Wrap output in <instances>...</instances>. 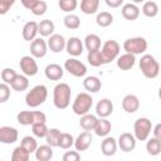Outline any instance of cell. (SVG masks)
Returning <instances> with one entry per match:
<instances>
[{
  "label": "cell",
  "instance_id": "6da1fadb",
  "mask_svg": "<svg viewBox=\"0 0 161 161\" xmlns=\"http://www.w3.org/2000/svg\"><path fill=\"white\" fill-rule=\"evenodd\" d=\"M72 89L67 83H58L53 89V103L58 109H65L70 104Z\"/></svg>",
  "mask_w": 161,
  "mask_h": 161
},
{
  "label": "cell",
  "instance_id": "7a4b0ae2",
  "mask_svg": "<svg viewBox=\"0 0 161 161\" xmlns=\"http://www.w3.org/2000/svg\"><path fill=\"white\" fill-rule=\"evenodd\" d=\"M47 97H48V88L44 84H38L26 93L25 103L30 108H36L47 101Z\"/></svg>",
  "mask_w": 161,
  "mask_h": 161
},
{
  "label": "cell",
  "instance_id": "3957f363",
  "mask_svg": "<svg viewBox=\"0 0 161 161\" xmlns=\"http://www.w3.org/2000/svg\"><path fill=\"white\" fill-rule=\"evenodd\" d=\"M140 69L146 78L153 79L160 74V64L151 54H143L140 59Z\"/></svg>",
  "mask_w": 161,
  "mask_h": 161
},
{
  "label": "cell",
  "instance_id": "277c9868",
  "mask_svg": "<svg viewBox=\"0 0 161 161\" xmlns=\"http://www.w3.org/2000/svg\"><path fill=\"white\" fill-rule=\"evenodd\" d=\"M92 106H93V98L91 97V94L87 92H82V93L77 94L75 99L73 101L72 111L77 116H83L91 111Z\"/></svg>",
  "mask_w": 161,
  "mask_h": 161
},
{
  "label": "cell",
  "instance_id": "5b68a950",
  "mask_svg": "<svg viewBox=\"0 0 161 161\" xmlns=\"http://www.w3.org/2000/svg\"><path fill=\"white\" fill-rule=\"evenodd\" d=\"M16 121L23 126H31L38 122H47V116L42 111H20L16 114Z\"/></svg>",
  "mask_w": 161,
  "mask_h": 161
},
{
  "label": "cell",
  "instance_id": "8992f818",
  "mask_svg": "<svg viewBox=\"0 0 161 161\" xmlns=\"http://www.w3.org/2000/svg\"><path fill=\"white\" fill-rule=\"evenodd\" d=\"M152 131V123L147 117H140L133 123V135L137 141H146Z\"/></svg>",
  "mask_w": 161,
  "mask_h": 161
},
{
  "label": "cell",
  "instance_id": "52a82bcc",
  "mask_svg": "<svg viewBox=\"0 0 161 161\" xmlns=\"http://www.w3.org/2000/svg\"><path fill=\"white\" fill-rule=\"evenodd\" d=\"M147 40L142 36H133V38H128L123 42V49L127 53L138 55V54H143L147 49Z\"/></svg>",
  "mask_w": 161,
  "mask_h": 161
},
{
  "label": "cell",
  "instance_id": "ba28073f",
  "mask_svg": "<svg viewBox=\"0 0 161 161\" xmlns=\"http://www.w3.org/2000/svg\"><path fill=\"white\" fill-rule=\"evenodd\" d=\"M119 50H121V47L116 40L109 39V40L104 42L102 44V48H101L102 55L104 58V63L107 64V63H111V62L116 60L119 55Z\"/></svg>",
  "mask_w": 161,
  "mask_h": 161
},
{
  "label": "cell",
  "instance_id": "9c48e42d",
  "mask_svg": "<svg viewBox=\"0 0 161 161\" xmlns=\"http://www.w3.org/2000/svg\"><path fill=\"white\" fill-rule=\"evenodd\" d=\"M64 69L74 75V77H84L87 74V67L84 65V63H82L80 60H78L75 57L74 58H69L64 62Z\"/></svg>",
  "mask_w": 161,
  "mask_h": 161
},
{
  "label": "cell",
  "instance_id": "30bf717a",
  "mask_svg": "<svg viewBox=\"0 0 161 161\" xmlns=\"http://www.w3.org/2000/svg\"><path fill=\"white\" fill-rule=\"evenodd\" d=\"M19 67L23 72V74L28 75V77H33L38 73L39 68H38V63L35 60V58L33 55H24L20 58L19 62Z\"/></svg>",
  "mask_w": 161,
  "mask_h": 161
},
{
  "label": "cell",
  "instance_id": "8fae6325",
  "mask_svg": "<svg viewBox=\"0 0 161 161\" xmlns=\"http://www.w3.org/2000/svg\"><path fill=\"white\" fill-rule=\"evenodd\" d=\"M136 141H137V138L135 137V135H132L130 132H123L119 135L117 143H118V147L121 148V151L131 152L136 147Z\"/></svg>",
  "mask_w": 161,
  "mask_h": 161
},
{
  "label": "cell",
  "instance_id": "7c38bea8",
  "mask_svg": "<svg viewBox=\"0 0 161 161\" xmlns=\"http://www.w3.org/2000/svg\"><path fill=\"white\" fill-rule=\"evenodd\" d=\"M48 42H45L43 38H35L30 43V54L34 58H44L48 52Z\"/></svg>",
  "mask_w": 161,
  "mask_h": 161
},
{
  "label": "cell",
  "instance_id": "4fadbf2b",
  "mask_svg": "<svg viewBox=\"0 0 161 161\" xmlns=\"http://www.w3.org/2000/svg\"><path fill=\"white\" fill-rule=\"evenodd\" d=\"M19 138V132L15 127L10 126H3L0 127V142L4 145H11L15 143Z\"/></svg>",
  "mask_w": 161,
  "mask_h": 161
},
{
  "label": "cell",
  "instance_id": "5bb4252c",
  "mask_svg": "<svg viewBox=\"0 0 161 161\" xmlns=\"http://www.w3.org/2000/svg\"><path fill=\"white\" fill-rule=\"evenodd\" d=\"M65 50L69 55L72 57H78L83 53L84 50V43L77 38V36H70L67 40V45H65Z\"/></svg>",
  "mask_w": 161,
  "mask_h": 161
},
{
  "label": "cell",
  "instance_id": "9a60e30c",
  "mask_svg": "<svg viewBox=\"0 0 161 161\" xmlns=\"http://www.w3.org/2000/svg\"><path fill=\"white\" fill-rule=\"evenodd\" d=\"M93 141V136L91 131H83L82 133L78 135V137L74 141V147L77 151H86L91 147Z\"/></svg>",
  "mask_w": 161,
  "mask_h": 161
},
{
  "label": "cell",
  "instance_id": "2e32d148",
  "mask_svg": "<svg viewBox=\"0 0 161 161\" xmlns=\"http://www.w3.org/2000/svg\"><path fill=\"white\" fill-rule=\"evenodd\" d=\"M67 40L62 34H52L48 39V47L53 53H60L65 49Z\"/></svg>",
  "mask_w": 161,
  "mask_h": 161
},
{
  "label": "cell",
  "instance_id": "e0dca14e",
  "mask_svg": "<svg viewBox=\"0 0 161 161\" xmlns=\"http://www.w3.org/2000/svg\"><path fill=\"white\" fill-rule=\"evenodd\" d=\"M122 108L127 113H135L140 108V99L136 94H126L122 99Z\"/></svg>",
  "mask_w": 161,
  "mask_h": 161
},
{
  "label": "cell",
  "instance_id": "ac0fdd59",
  "mask_svg": "<svg viewBox=\"0 0 161 161\" xmlns=\"http://www.w3.org/2000/svg\"><path fill=\"white\" fill-rule=\"evenodd\" d=\"M113 112V103L108 98H102L96 104V114L98 117H108Z\"/></svg>",
  "mask_w": 161,
  "mask_h": 161
},
{
  "label": "cell",
  "instance_id": "d6986e66",
  "mask_svg": "<svg viewBox=\"0 0 161 161\" xmlns=\"http://www.w3.org/2000/svg\"><path fill=\"white\" fill-rule=\"evenodd\" d=\"M44 74H45V77H47L49 80H60V79L63 78L64 69H63V67H60L59 64L52 63V64H48V65L45 67Z\"/></svg>",
  "mask_w": 161,
  "mask_h": 161
},
{
  "label": "cell",
  "instance_id": "ffe728a7",
  "mask_svg": "<svg viewBox=\"0 0 161 161\" xmlns=\"http://www.w3.org/2000/svg\"><path fill=\"white\" fill-rule=\"evenodd\" d=\"M140 8L137 6V4L135 3H128V4H125L121 9V14L122 16L126 19V20H130V21H133L136 20L138 16H140Z\"/></svg>",
  "mask_w": 161,
  "mask_h": 161
},
{
  "label": "cell",
  "instance_id": "44dd1931",
  "mask_svg": "<svg viewBox=\"0 0 161 161\" xmlns=\"http://www.w3.org/2000/svg\"><path fill=\"white\" fill-rule=\"evenodd\" d=\"M116 63L121 70H130L131 68H133L136 63V55L126 52L125 54L118 55V58L116 59Z\"/></svg>",
  "mask_w": 161,
  "mask_h": 161
},
{
  "label": "cell",
  "instance_id": "7402d4cb",
  "mask_svg": "<svg viewBox=\"0 0 161 161\" xmlns=\"http://www.w3.org/2000/svg\"><path fill=\"white\" fill-rule=\"evenodd\" d=\"M118 143L114 137L112 136H106L104 140L101 142V151L104 156H113L117 151Z\"/></svg>",
  "mask_w": 161,
  "mask_h": 161
},
{
  "label": "cell",
  "instance_id": "603a6c76",
  "mask_svg": "<svg viewBox=\"0 0 161 161\" xmlns=\"http://www.w3.org/2000/svg\"><path fill=\"white\" fill-rule=\"evenodd\" d=\"M23 38L26 42H33L36 38V34H39V26L36 21H28L25 23V25L23 26Z\"/></svg>",
  "mask_w": 161,
  "mask_h": 161
},
{
  "label": "cell",
  "instance_id": "cb8c5ba5",
  "mask_svg": "<svg viewBox=\"0 0 161 161\" xmlns=\"http://www.w3.org/2000/svg\"><path fill=\"white\" fill-rule=\"evenodd\" d=\"M83 87L88 93H97L102 88V82L96 75H88L83 80Z\"/></svg>",
  "mask_w": 161,
  "mask_h": 161
},
{
  "label": "cell",
  "instance_id": "d4e9b609",
  "mask_svg": "<svg viewBox=\"0 0 161 161\" xmlns=\"http://www.w3.org/2000/svg\"><path fill=\"white\" fill-rule=\"evenodd\" d=\"M111 130H112L111 122L106 117H99L97 121V125L94 127V133L99 137H106V136H108Z\"/></svg>",
  "mask_w": 161,
  "mask_h": 161
},
{
  "label": "cell",
  "instance_id": "484cf974",
  "mask_svg": "<svg viewBox=\"0 0 161 161\" xmlns=\"http://www.w3.org/2000/svg\"><path fill=\"white\" fill-rule=\"evenodd\" d=\"M97 121H98V117L96 114H92V113L88 112V113L80 116L79 126L83 128V131H94Z\"/></svg>",
  "mask_w": 161,
  "mask_h": 161
},
{
  "label": "cell",
  "instance_id": "4316f807",
  "mask_svg": "<svg viewBox=\"0 0 161 161\" xmlns=\"http://www.w3.org/2000/svg\"><path fill=\"white\" fill-rule=\"evenodd\" d=\"M53 157V147L50 145H42L38 146L35 151V158L38 161H49Z\"/></svg>",
  "mask_w": 161,
  "mask_h": 161
},
{
  "label": "cell",
  "instance_id": "83f0119b",
  "mask_svg": "<svg viewBox=\"0 0 161 161\" xmlns=\"http://www.w3.org/2000/svg\"><path fill=\"white\" fill-rule=\"evenodd\" d=\"M101 45H102V42H101V38L97 34H88L84 38V48L88 52L99 50L101 49Z\"/></svg>",
  "mask_w": 161,
  "mask_h": 161
},
{
  "label": "cell",
  "instance_id": "f1b7e54d",
  "mask_svg": "<svg viewBox=\"0 0 161 161\" xmlns=\"http://www.w3.org/2000/svg\"><path fill=\"white\" fill-rule=\"evenodd\" d=\"M10 87L16 91V92H23V91H26L28 87H29V79H28V75L25 74H16L15 79L11 82Z\"/></svg>",
  "mask_w": 161,
  "mask_h": 161
},
{
  "label": "cell",
  "instance_id": "f546056e",
  "mask_svg": "<svg viewBox=\"0 0 161 161\" xmlns=\"http://www.w3.org/2000/svg\"><path fill=\"white\" fill-rule=\"evenodd\" d=\"M99 9V0H80V11L87 15L96 14Z\"/></svg>",
  "mask_w": 161,
  "mask_h": 161
},
{
  "label": "cell",
  "instance_id": "4dcf8cb0",
  "mask_svg": "<svg viewBox=\"0 0 161 161\" xmlns=\"http://www.w3.org/2000/svg\"><path fill=\"white\" fill-rule=\"evenodd\" d=\"M38 26H39V34H40V36H43V38L50 36L52 34H54L55 25H54V23H53L50 19H44V20H42L40 23H38Z\"/></svg>",
  "mask_w": 161,
  "mask_h": 161
},
{
  "label": "cell",
  "instance_id": "1f68e13d",
  "mask_svg": "<svg viewBox=\"0 0 161 161\" xmlns=\"http://www.w3.org/2000/svg\"><path fill=\"white\" fill-rule=\"evenodd\" d=\"M87 60H88V63H89L92 67H101V65L106 64L101 49H99V50L88 52V54H87Z\"/></svg>",
  "mask_w": 161,
  "mask_h": 161
},
{
  "label": "cell",
  "instance_id": "d6a6232c",
  "mask_svg": "<svg viewBox=\"0 0 161 161\" xmlns=\"http://www.w3.org/2000/svg\"><path fill=\"white\" fill-rule=\"evenodd\" d=\"M160 9H158V5L155 3V1H145L143 5H142V14L147 18H155L157 14H158Z\"/></svg>",
  "mask_w": 161,
  "mask_h": 161
},
{
  "label": "cell",
  "instance_id": "836d02e7",
  "mask_svg": "<svg viewBox=\"0 0 161 161\" xmlns=\"http://www.w3.org/2000/svg\"><path fill=\"white\" fill-rule=\"evenodd\" d=\"M96 23L101 28H107L113 23V15L108 11H101L96 16Z\"/></svg>",
  "mask_w": 161,
  "mask_h": 161
},
{
  "label": "cell",
  "instance_id": "e575fe53",
  "mask_svg": "<svg viewBox=\"0 0 161 161\" xmlns=\"http://www.w3.org/2000/svg\"><path fill=\"white\" fill-rule=\"evenodd\" d=\"M146 151L148 155L151 156H157L160 152H161V141H158L156 137H152V138H147V142H146Z\"/></svg>",
  "mask_w": 161,
  "mask_h": 161
},
{
  "label": "cell",
  "instance_id": "d590c367",
  "mask_svg": "<svg viewBox=\"0 0 161 161\" xmlns=\"http://www.w3.org/2000/svg\"><path fill=\"white\" fill-rule=\"evenodd\" d=\"M30 158V152L25 150L21 145L15 147L11 153V161H28Z\"/></svg>",
  "mask_w": 161,
  "mask_h": 161
},
{
  "label": "cell",
  "instance_id": "8d00e7d4",
  "mask_svg": "<svg viewBox=\"0 0 161 161\" xmlns=\"http://www.w3.org/2000/svg\"><path fill=\"white\" fill-rule=\"evenodd\" d=\"M62 132L58 128H49L47 136H45V141L48 145H50L52 147H58L59 145V138H60Z\"/></svg>",
  "mask_w": 161,
  "mask_h": 161
},
{
  "label": "cell",
  "instance_id": "74e56055",
  "mask_svg": "<svg viewBox=\"0 0 161 161\" xmlns=\"http://www.w3.org/2000/svg\"><path fill=\"white\" fill-rule=\"evenodd\" d=\"M63 21H64L65 28L67 29H70V30H75V29H78L80 26V19H79V16L75 15V14H72V13L68 14V15H65Z\"/></svg>",
  "mask_w": 161,
  "mask_h": 161
},
{
  "label": "cell",
  "instance_id": "f35d334b",
  "mask_svg": "<svg viewBox=\"0 0 161 161\" xmlns=\"http://www.w3.org/2000/svg\"><path fill=\"white\" fill-rule=\"evenodd\" d=\"M48 131H49V128L47 127L45 122H38V123L31 125V132H33V135H34L35 137H38V138H43V137L45 138Z\"/></svg>",
  "mask_w": 161,
  "mask_h": 161
},
{
  "label": "cell",
  "instance_id": "ab89813d",
  "mask_svg": "<svg viewBox=\"0 0 161 161\" xmlns=\"http://www.w3.org/2000/svg\"><path fill=\"white\" fill-rule=\"evenodd\" d=\"M74 137L70 135V133H68V132H62V135H60V138H59V145H58V147H60V148H63V150H68V148H70L72 146H74Z\"/></svg>",
  "mask_w": 161,
  "mask_h": 161
},
{
  "label": "cell",
  "instance_id": "60d3db41",
  "mask_svg": "<svg viewBox=\"0 0 161 161\" xmlns=\"http://www.w3.org/2000/svg\"><path fill=\"white\" fill-rule=\"evenodd\" d=\"M20 145H21L25 150H28L30 153L35 152V151H36V148H38L36 140H35L33 136H25V137H23V138H21V141H20Z\"/></svg>",
  "mask_w": 161,
  "mask_h": 161
},
{
  "label": "cell",
  "instance_id": "b9f144b4",
  "mask_svg": "<svg viewBox=\"0 0 161 161\" xmlns=\"http://www.w3.org/2000/svg\"><path fill=\"white\" fill-rule=\"evenodd\" d=\"M58 6L62 11L70 14L72 11H74L78 6V1L77 0H59L58 1Z\"/></svg>",
  "mask_w": 161,
  "mask_h": 161
},
{
  "label": "cell",
  "instance_id": "7bdbcfd3",
  "mask_svg": "<svg viewBox=\"0 0 161 161\" xmlns=\"http://www.w3.org/2000/svg\"><path fill=\"white\" fill-rule=\"evenodd\" d=\"M47 10H48V4H47V1H44V0H38V1L31 6V9H30L31 14L35 15V16L44 15V14L47 13Z\"/></svg>",
  "mask_w": 161,
  "mask_h": 161
},
{
  "label": "cell",
  "instance_id": "ee69618b",
  "mask_svg": "<svg viewBox=\"0 0 161 161\" xmlns=\"http://www.w3.org/2000/svg\"><path fill=\"white\" fill-rule=\"evenodd\" d=\"M16 72L13 69V68H4L1 70V80L8 83V84H11V82L15 79L16 77Z\"/></svg>",
  "mask_w": 161,
  "mask_h": 161
},
{
  "label": "cell",
  "instance_id": "f6af8a7d",
  "mask_svg": "<svg viewBox=\"0 0 161 161\" xmlns=\"http://www.w3.org/2000/svg\"><path fill=\"white\" fill-rule=\"evenodd\" d=\"M10 97V84L3 82L0 84V102L5 103Z\"/></svg>",
  "mask_w": 161,
  "mask_h": 161
},
{
  "label": "cell",
  "instance_id": "bcb514c9",
  "mask_svg": "<svg viewBox=\"0 0 161 161\" xmlns=\"http://www.w3.org/2000/svg\"><path fill=\"white\" fill-rule=\"evenodd\" d=\"M80 160V155L79 151H67L63 155V161H79Z\"/></svg>",
  "mask_w": 161,
  "mask_h": 161
},
{
  "label": "cell",
  "instance_id": "7dc6e473",
  "mask_svg": "<svg viewBox=\"0 0 161 161\" xmlns=\"http://www.w3.org/2000/svg\"><path fill=\"white\" fill-rule=\"evenodd\" d=\"M14 4H15V0H0V14L5 15Z\"/></svg>",
  "mask_w": 161,
  "mask_h": 161
},
{
  "label": "cell",
  "instance_id": "c3c4849f",
  "mask_svg": "<svg viewBox=\"0 0 161 161\" xmlns=\"http://www.w3.org/2000/svg\"><path fill=\"white\" fill-rule=\"evenodd\" d=\"M106 5L111 9H117L123 4V0H104Z\"/></svg>",
  "mask_w": 161,
  "mask_h": 161
},
{
  "label": "cell",
  "instance_id": "681fc988",
  "mask_svg": "<svg viewBox=\"0 0 161 161\" xmlns=\"http://www.w3.org/2000/svg\"><path fill=\"white\" fill-rule=\"evenodd\" d=\"M152 132H153V137H156L158 141H161V123H157L152 128Z\"/></svg>",
  "mask_w": 161,
  "mask_h": 161
},
{
  "label": "cell",
  "instance_id": "f907efd6",
  "mask_svg": "<svg viewBox=\"0 0 161 161\" xmlns=\"http://www.w3.org/2000/svg\"><path fill=\"white\" fill-rule=\"evenodd\" d=\"M36 1H38V0H20L21 5H23L25 9H28V10H30V9H31V6H33Z\"/></svg>",
  "mask_w": 161,
  "mask_h": 161
},
{
  "label": "cell",
  "instance_id": "816d5d0a",
  "mask_svg": "<svg viewBox=\"0 0 161 161\" xmlns=\"http://www.w3.org/2000/svg\"><path fill=\"white\" fill-rule=\"evenodd\" d=\"M135 4H140V3H145V0H132Z\"/></svg>",
  "mask_w": 161,
  "mask_h": 161
},
{
  "label": "cell",
  "instance_id": "f5cc1de1",
  "mask_svg": "<svg viewBox=\"0 0 161 161\" xmlns=\"http://www.w3.org/2000/svg\"><path fill=\"white\" fill-rule=\"evenodd\" d=\"M158 98H160V99H161V87H160V88H158Z\"/></svg>",
  "mask_w": 161,
  "mask_h": 161
}]
</instances>
